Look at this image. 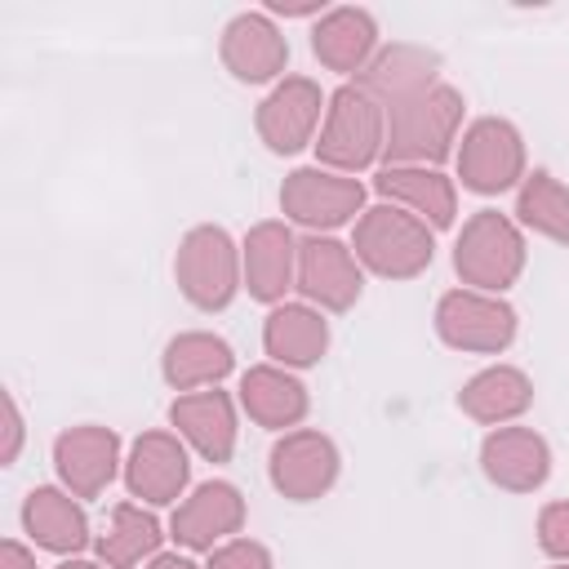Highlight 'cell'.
Listing matches in <instances>:
<instances>
[{
	"mask_svg": "<svg viewBox=\"0 0 569 569\" xmlns=\"http://www.w3.org/2000/svg\"><path fill=\"white\" fill-rule=\"evenodd\" d=\"M462 93L453 84H431L418 98H405L387 107V164H427L436 169L440 160L453 156L458 129H462Z\"/></svg>",
	"mask_w": 569,
	"mask_h": 569,
	"instance_id": "obj_1",
	"label": "cell"
},
{
	"mask_svg": "<svg viewBox=\"0 0 569 569\" xmlns=\"http://www.w3.org/2000/svg\"><path fill=\"white\" fill-rule=\"evenodd\" d=\"M351 253L360 267H369L382 280H413L436 258V231L409 209L382 200L356 218Z\"/></svg>",
	"mask_w": 569,
	"mask_h": 569,
	"instance_id": "obj_2",
	"label": "cell"
},
{
	"mask_svg": "<svg viewBox=\"0 0 569 569\" xmlns=\"http://www.w3.org/2000/svg\"><path fill=\"white\" fill-rule=\"evenodd\" d=\"M387 147V111L351 80L338 93H329L325 124L316 133V160L320 169L356 178L360 169L378 164Z\"/></svg>",
	"mask_w": 569,
	"mask_h": 569,
	"instance_id": "obj_3",
	"label": "cell"
},
{
	"mask_svg": "<svg viewBox=\"0 0 569 569\" xmlns=\"http://www.w3.org/2000/svg\"><path fill=\"white\" fill-rule=\"evenodd\" d=\"M525 258H529V249H525L520 222H511L498 209H476L453 240V271H458L462 289L502 293L520 280Z\"/></svg>",
	"mask_w": 569,
	"mask_h": 569,
	"instance_id": "obj_4",
	"label": "cell"
},
{
	"mask_svg": "<svg viewBox=\"0 0 569 569\" xmlns=\"http://www.w3.org/2000/svg\"><path fill=\"white\" fill-rule=\"evenodd\" d=\"M173 280L182 289V298L200 311H222L231 307V298L244 289V267H240V249L236 240L213 227L200 222L178 240V258H173Z\"/></svg>",
	"mask_w": 569,
	"mask_h": 569,
	"instance_id": "obj_5",
	"label": "cell"
},
{
	"mask_svg": "<svg viewBox=\"0 0 569 569\" xmlns=\"http://www.w3.org/2000/svg\"><path fill=\"white\" fill-rule=\"evenodd\" d=\"M453 160L462 187L476 196H502L525 182V138L502 116H480L476 124H467Z\"/></svg>",
	"mask_w": 569,
	"mask_h": 569,
	"instance_id": "obj_6",
	"label": "cell"
},
{
	"mask_svg": "<svg viewBox=\"0 0 569 569\" xmlns=\"http://www.w3.org/2000/svg\"><path fill=\"white\" fill-rule=\"evenodd\" d=\"M280 213L311 236H329L333 227H347L365 213V182L320 164H302L280 182Z\"/></svg>",
	"mask_w": 569,
	"mask_h": 569,
	"instance_id": "obj_7",
	"label": "cell"
},
{
	"mask_svg": "<svg viewBox=\"0 0 569 569\" xmlns=\"http://www.w3.org/2000/svg\"><path fill=\"white\" fill-rule=\"evenodd\" d=\"M436 333L453 351L502 356L516 342V311L498 293L480 289H449L436 302Z\"/></svg>",
	"mask_w": 569,
	"mask_h": 569,
	"instance_id": "obj_8",
	"label": "cell"
},
{
	"mask_svg": "<svg viewBox=\"0 0 569 569\" xmlns=\"http://www.w3.org/2000/svg\"><path fill=\"white\" fill-rule=\"evenodd\" d=\"M338 471H342V453L316 427L284 431L271 445V453H267V476H271L276 493L289 498V502H316V498H325L338 485Z\"/></svg>",
	"mask_w": 569,
	"mask_h": 569,
	"instance_id": "obj_9",
	"label": "cell"
},
{
	"mask_svg": "<svg viewBox=\"0 0 569 569\" xmlns=\"http://www.w3.org/2000/svg\"><path fill=\"white\" fill-rule=\"evenodd\" d=\"M329 98L311 76H284L253 111V129L276 156H293L302 147H316V124Z\"/></svg>",
	"mask_w": 569,
	"mask_h": 569,
	"instance_id": "obj_10",
	"label": "cell"
},
{
	"mask_svg": "<svg viewBox=\"0 0 569 569\" xmlns=\"http://www.w3.org/2000/svg\"><path fill=\"white\" fill-rule=\"evenodd\" d=\"M316 311H351L365 289V271L351 253V244L333 236H307L298 240V284H293Z\"/></svg>",
	"mask_w": 569,
	"mask_h": 569,
	"instance_id": "obj_11",
	"label": "cell"
},
{
	"mask_svg": "<svg viewBox=\"0 0 569 569\" xmlns=\"http://www.w3.org/2000/svg\"><path fill=\"white\" fill-rule=\"evenodd\" d=\"M244 525V493L231 480L196 485L169 516V533L187 551H213Z\"/></svg>",
	"mask_w": 569,
	"mask_h": 569,
	"instance_id": "obj_12",
	"label": "cell"
},
{
	"mask_svg": "<svg viewBox=\"0 0 569 569\" xmlns=\"http://www.w3.org/2000/svg\"><path fill=\"white\" fill-rule=\"evenodd\" d=\"M191 480V458L178 431H142L124 458V485L147 507H169Z\"/></svg>",
	"mask_w": 569,
	"mask_h": 569,
	"instance_id": "obj_13",
	"label": "cell"
},
{
	"mask_svg": "<svg viewBox=\"0 0 569 569\" xmlns=\"http://www.w3.org/2000/svg\"><path fill=\"white\" fill-rule=\"evenodd\" d=\"M116 467H120V436L111 427L80 422L53 440V471L62 489L76 498H98L116 480Z\"/></svg>",
	"mask_w": 569,
	"mask_h": 569,
	"instance_id": "obj_14",
	"label": "cell"
},
{
	"mask_svg": "<svg viewBox=\"0 0 569 569\" xmlns=\"http://www.w3.org/2000/svg\"><path fill=\"white\" fill-rule=\"evenodd\" d=\"M218 53H222V67L240 84H267V80L280 84L284 67H289V40L271 22V13H236L222 27Z\"/></svg>",
	"mask_w": 569,
	"mask_h": 569,
	"instance_id": "obj_15",
	"label": "cell"
},
{
	"mask_svg": "<svg viewBox=\"0 0 569 569\" xmlns=\"http://www.w3.org/2000/svg\"><path fill=\"white\" fill-rule=\"evenodd\" d=\"M480 471L507 493H533L551 476V445L533 427H493L480 445Z\"/></svg>",
	"mask_w": 569,
	"mask_h": 569,
	"instance_id": "obj_16",
	"label": "cell"
},
{
	"mask_svg": "<svg viewBox=\"0 0 569 569\" xmlns=\"http://www.w3.org/2000/svg\"><path fill=\"white\" fill-rule=\"evenodd\" d=\"M356 84L387 111V107H396L405 98H418L431 84H440V53L427 49V44H409V40L382 44L373 53V62L356 76Z\"/></svg>",
	"mask_w": 569,
	"mask_h": 569,
	"instance_id": "obj_17",
	"label": "cell"
},
{
	"mask_svg": "<svg viewBox=\"0 0 569 569\" xmlns=\"http://www.w3.org/2000/svg\"><path fill=\"white\" fill-rule=\"evenodd\" d=\"M240 267H244L249 298L280 307V298L298 284V240H293L289 222L249 227V236L240 244Z\"/></svg>",
	"mask_w": 569,
	"mask_h": 569,
	"instance_id": "obj_18",
	"label": "cell"
},
{
	"mask_svg": "<svg viewBox=\"0 0 569 569\" xmlns=\"http://www.w3.org/2000/svg\"><path fill=\"white\" fill-rule=\"evenodd\" d=\"M373 191L387 204H400L413 218H422L431 231H445L458 218V187H453V178H445L440 169H427V164H382L373 173Z\"/></svg>",
	"mask_w": 569,
	"mask_h": 569,
	"instance_id": "obj_19",
	"label": "cell"
},
{
	"mask_svg": "<svg viewBox=\"0 0 569 569\" xmlns=\"http://www.w3.org/2000/svg\"><path fill=\"white\" fill-rule=\"evenodd\" d=\"M169 422L178 427V436L204 458V462H227L236 453V436H240V422H236V400L218 387H204V391H182L173 405H169Z\"/></svg>",
	"mask_w": 569,
	"mask_h": 569,
	"instance_id": "obj_20",
	"label": "cell"
},
{
	"mask_svg": "<svg viewBox=\"0 0 569 569\" xmlns=\"http://www.w3.org/2000/svg\"><path fill=\"white\" fill-rule=\"evenodd\" d=\"M378 49H382L378 44V18L369 9L342 4V9L320 13L311 27V53L320 58V67H329L338 76H360Z\"/></svg>",
	"mask_w": 569,
	"mask_h": 569,
	"instance_id": "obj_21",
	"label": "cell"
},
{
	"mask_svg": "<svg viewBox=\"0 0 569 569\" xmlns=\"http://www.w3.org/2000/svg\"><path fill=\"white\" fill-rule=\"evenodd\" d=\"M262 351L280 369H311L329 351V320L311 302H280L262 320Z\"/></svg>",
	"mask_w": 569,
	"mask_h": 569,
	"instance_id": "obj_22",
	"label": "cell"
},
{
	"mask_svg": "<svg viewBox=\"0 0 569 569\" xmlns=\"http://www.w3.org/2000/svg\"><path fill=\"white\" fill-rule=\"evenodd\" d=\"M240 409L267 427V431H293L307 409H311V396L302 387V378L293 369H280V365H253L244 369L240 378Z\"/></svg>",
	"mask_w": 569,
	"mask_h": 569,
	"instance_id": "obj_23",
	"label": "cell"
},
{
	"mask_svg": "<svg viewBox=\"0 0 569 569\" xmlns=\"http://www.w3.org/2000/svg\"><path fill=\"white\" fill-rule=\"evenodd\" d=\"M22 529L36 547L58 551V556H76L89 547V516L80 507L76 493L58 489V485H36L22 502Z\"/></svg>",
	"mask_w": 569,
	"mask_h": 569,
	"instance_id": "obj_24",
	"label": "cell"
},
{
	"mask_svg": "<svg viewBox=\"0 0 569 569\" xmlns=\"http://www.w3.org/2000/svg\"><path fill=\"white\" fill-rule=\"evenodd\" d=\"M529 405H533V382L516 365H489V369L471 373L458 391V409L471 422H485V427H507Z\"/></svg>",
	"mask_w": 569,
	"mask_h": 569,
	"instance_id": "obj_25",
	"label": "cell"
},
{
	"mask_svg": "<svg viewBox=\"0 0 569 569\" xmlns=\"http://www.w3.org/2000/svg\"><path fill=\"white\" fill-rule=\"evenodd\" d=\"M236 369V356L231 347L218 338V333H204V329H191V333H178L164 342V356H160V373L173 391H204V387H218L227 373Z\"/></svg>",
	"mask_w": 569,
	"mask_h": 569,
	"instance_id": "obj_26",
	"label": "cell"
},
{
	"mask_svg": "<svg viewBox=\"0 0 569 569\" xmlns=\"http://www.w3.org/2000/svg\"><path fill=\"white\" fill-rule=\"evenodd\" d=\"M160 538H164L160 533V520L147 507L120 502L111 511L107 529L93 538V547H98V560L107 569H138V565H147V560L160 556Z\"/></svg>",
	"mask_w": 569,
	"mask_h": 569,
	"instance_id": "obj_27",
	"label": "cell"
},
{
	"mask_svg": "<svg viewBox=\"0 0 569 569\" xmlns=\"http://www.w3.org/2000/svg\"><path fill=\"white\" fill-rule=\"evenodd\" d=\"M516 222L542 240L569 244V187L547 169L525 173V182L516 187Z\"/></svg>",
	"mask_w": 569,
	"mask_h": 569,
	"instance_id": "obj_28",
	"label": "cell"
},
{
	"mask_svg": "<svg viewBox=\"0 0 569 569\" xmlns=\"http://www.w3.org/2000/svg\"><path fill=\"white\" fill-rule=\"evenodd\" d=\"M204 569H276V560L258 538H227L222 547L209 551Z\"/></svg>",
	"mask_w": 569,
	"mask_h": 569,
	"instance_id": "obj_29",
	"label": "cell"
},
{
	"mask_svg": "<svg viewBox=\"0 0 569 569\" xmlns=\"http://www.w3.org/2000/svg\"><path fill=\"white\" fill-rule=\"evenodd\" d=\"M538 547H542L551 560L569 565V498L547 502V507L538 511Z\"/></svg>",
	"mask_w": 569,
	"mask_h": 569,
	"instance_id": "obj_30",
	"label": "cell"
},
{
	"mask_svg": "<svg viewBox=\"0 0 569 569\" xmlns=\"http://www.w3.org/2000/svg\"><path fill=\"white\" fill-rule=\"evenodd\" d=\"M18 449H22V409H18L13 391H4V449H0V462L13 467Z\"/></svg>",
	"mask_w": 569,
	"mask_h": 569,
	"instance_id": "obj_31",
	"label": "cell"
},
{
	"mask_svg": "<svg viewBox=\"0 0 569 569\" xmlns=\"http://www.w3.org/2000/svg\"><path fill=\"white\" fill-rule=\"evenodd\" d=\"M0 569H36V556L18 538H4L0 542Z\"/></svg>",
	"mask_w": 569,
	"mask_h": 569,
	"instance_id": "obj_32",
	"label": "cell"
},
{
	"mask_svg": "<svg viewBox=\"0 0 569 569\" xmlns=\"http://www.w3.org/2000/svg\"><path fill=\"white\" fill-rule=\"evenodd\" d=\"M267 13H284V18H311V13H329V9H325L320 0H289V4H284V0H271V4H267Z\"/></svg>",
	"mask_w": 569,
	"mask_h": 569,
	"instance_id": "obj_33",
	"label": "cell"
},
{
	"mask_svg": "<svg viewBox=\"0 0 569 569\" xmlns=\"http://www.w3.org/2000/svg\"><path fill=\"white\" fill-rule=\"evenodd\" d=\"M142 569H196V565H191L187 556H164V551H160V556H156V560H147Z\"/></svg>",
	"mask_w": 569,
	"mask_h": 569,
	"instance_id": "obj_34",
	"label": "cell"
},
{
	"mask_svg": "<svg viewBox=\"0 0 569 569\" xmlns=\"http://www.w3.org/2000/svg\"><path fill=\"white\" fill-rule=\"evenodd\" d=\"M58 569H107L102 560H62Z\"/></svg>",
	"mask_w": 569,
	"mask_h": 569,
	"instance_id": "obj_35",
	"label": "cell"
},
{
	"mask_svg": "<svg viewBox=\"0 0 569 569\" xmlns=\"http://www.w3.org/2000/svg\"><path fill=\"white\" fill-rule=\"evenodd\" d=\"M551 569H569V565H551Z\"/></svg>",
	"mask_w": 569,
	"mask_h": 569,
	"instance_id": "obj_36",
	"label": "cell"
}]
</instances>
